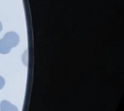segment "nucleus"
<instances>
[{
    "label": "nucleus",
    "instance_id": "obj_1",
    "mask_svg": "<svg viewBox=\"0 0 124 111\" xmlns=\"http://www.w3.org/2000/svg\"><path fill=\"white\" fill-rule=\"evenodd\" d=\"M20 43V37L15 32L7 33L3 38L0 39V53L7 54L12 48L16 47Z\"/></svg>",
    "mask_w": 124,
    "mask_h": 111
},
{
    "label": "nucleus",
    "instance_id": "obj_2",
    "mask_svg": "<svg viewBox=\"0 0 124 111\" xmlns=\"http://www.w3.org/2000/svg\"><path fill=\"white\" fill-rule=\"evenodd\" d=\"M0 111H19L17 108L9 101L2 100L0 103Z\"/></svg>",
    "mask_w": 124,
    "mask_h": 111
},
{
    "label": "nucleus",
    "instance_id": "obj_3",
    "mask_svg": "<svg viewBox=\"0 0 124 111\" xmlns=\"http://www.w3.org/2000/svg\"><path fill=\"white\" fill-rule=\"evenodd\" d=\"M23 62L25 66L28 65V51H25L23 55Z\"/></svg>",
    "mask_w": 124,
    "mask_h": 111
},
{
    "label": "nucleus",
    "instance_id": "obj_4",
    "mask_svg": "<svg viewBox=\"0 0 124 111\" xmlns=\"http://www.w3.org/2000/svg\"><path fill=\"white\" fill-rule=\"evenodd\" d=\"M4 85H5V80L1 76H0V90L4 87Z\"/></svg>",
    "mask_w": 124,
    "mask_h": 111
},
{
    "label": "nucleus",
    "instance_id": "obj_5",
    "mask_svg": "<svg viewBox=\"0 0 124 111\" xmlns=\"http://www.w3.org/2000/svg\"><path fill=\"white\" fill-rule=\"evenodd\" d=\"M2 28H3V27H2V24H1V21H0V33H1V31L2 30Z\"/></svg>",
    "mask_w": 124,
    "mask_h": 111
}]
</instances>
